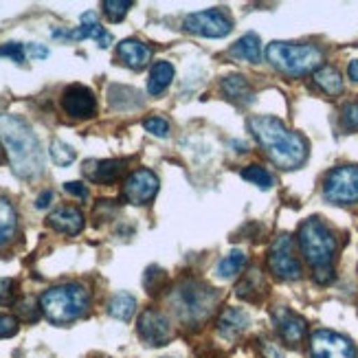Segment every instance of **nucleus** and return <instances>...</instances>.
Masks as SVG:
<instances>
[{"label":"nucleus","instance_id":"6e6552de","mask_svg":"<svg viewBox=\"0 0 358 358\" xmlns=\"http://www.w3.org/2000/svg\"><path fill=\"white\" fill-rule=\"evenodd\" d=\"M185 31L196 36H205V38H224L231 34L233 22L222 9H207V11H196L189 13L182 20Z\"/></svg>","mask_w":358,"mask_h":358},{"label":"nucleus","instance_id":"f03ea898","mask_svg":"<svg viewBox=\"0 0 358 358\" xmlns=\"http://www.w3.org/2000/svg\"><path fill=\"white\" fill-rule=\"evenodd\" d=\"M248 126H251V132L277 167L294 169L306 161L308 143L303 141V136L290 132L279 119L259 115L248 121Z\"/></svg>","mask_w":358,"mask_h":358},{"label":"nucleus","instance_id":"ea45409f","mask_svg":"<svg viewBox=\"0 0 358 358\" xmlns=\"http://www.w3.org/2000/svg\"><path fill=\"white\" fill-rule=\"evenodd\" d=\"M51 200H53V192H51V189H46V192H42V194L38 196L36 207H38V209H46V207L51 205Z\"/></svg>","mask_w":358,"mask_h":358},{"label":"nucleus","instance_id":"5701e85b","mask_svg":"<svg viewBox=\"0 0 358 358\" xmlns=\"http://www.w3.org/2000/svg\"><path fill=\"white\" fill-rule=\"evenodd\" d=\"M315 84L328 92V95H341L343 92V77L334 66H321L315 71Z\"/></svg>","mask_w":358,"mask_h":358},{"label":"nucleus","instance_id":"f3484780","mask_svg":"<svg viewBox=\"0 0 358 358\" xmlns=\"http://www.w3.org/2000/svg\"><path fill=\"white\" fill-rule=\"evenodd\" d=\"M117 55H119V59H121L126 66L138 71V69H143V66L148 64V62H150L152 51H150V46H145L141 40L128 38V40L119 42V46H117Z\"/></svg>","mask_w":358,"mask_h":358},{"label":"nucleus","instance_id":"6ab92c4d","mask_svg":"<svg viewBox=\"0 0 358 358\" xmlns=\"http://www.w3.org/2000/svg\"><path fill=\"white\" fill-rule=\"evenodd\" d=\"M172 80H174V66L169 64V62H157L148 77V92L154 97L161 95V92L172 84Z\"/></svg>","mask_w":358,"mask_h":358},{"label":"nucleus","instance_id":"4468645a","mask_svg":"<svg viewBox=\"0 0 358 358\" xmlns=\"http://www.w3.org/2000/svg\"><path fill=\"white\" fill-rule=\"evenodd\" d=\"M55 38H71V40H86V38H92L101 49L113 44V36L108 34V31L99 24L97 20V13L95 11H86L82 15V24L77 27L75 31H53Z\"/></svg>","mask_w":358,"mask_h":358},{"label":"nucleus","instance_id":"a211bd4d","mask_svg":"<svg viewBox=\"0 0 358 358\" xmlns=\"http://www.w3.org/2000/svg\"><path fill=\"white\" fill-rule=\"evenodd\" d=\"M123 169V161H113V159H106V161H86L82 172L88 180L92 182H113Z\"/></svg>","mask_w":358,"mask_h":358},{"label":"nucleus","instance_id":"a878e982","mask_svg":"<svg viewBox=\"0 0 358 358\" xmlns=\"http://www.w3.org/2000/svg\"><path fill=\"white\" fill-rule=\"evenodd\" d=\"M266 288V284H264V279H262V275H259V271H248L246 275H244V279L238 284V297H242V299H248V301H257L259 299V294L262 292H266L264 290Z\"/></svg>","mask_w":358,"mask_h":358},{"label":"nucleus","instance_id":"cd10ccee","mask_svg":"<svg viewBox=\"0 0 358 358\" xmlns=\"http://www.w3.org/2000/svg\"><path fill=\"white\" fill-rule=\"evenodd\" d=\"M242 178L253 182L257 187H262V189H268V187L273 185V176L268 169H264L259 165H248L246 169H242Z\"/></svg>","mask_w":358,"mask_h":358},{"label":"nucleus","instance_id":"20e7f679","mask_svg":"<svg viewBox=\"0 0 358 358\" xmlns=\"http://www.w3.org/2000/svg\"><path fill=\"white\" fill-rule=\"evenodd\" d=\"M268 62L286 75H306L321 69L323 53L315 44H292V42H273L266 49Z\"/></svg>","mask_w":358,"mask_h":358},{"label":"nucleus","instance_id":"c85d7f7f","mask_svg":"<svg viewBox=\"0 0 358 358\" xmlns=\"http://www.w3.org/2000/svg\"><path fill=\"white\" fill-rule=\"evenodd\" d=\"M103 13L108 15V20L113 22H121L123 18H126V13L130 11L132 3L130 0H103Z\"/></svg>","mask_w":358,"mask_h":358},{"label":"nucleus","instance_id":"bb28decb","mask_svg":"<svg viewBox=\"0 0 358 358\" xmlns=\"http://www.w3.org/2000/svg\"><path fill=\"white\" fill-rule=\"evenodd\" d=\"M246 264V255L242 251H231L227 257H222L220 262H217L215 266V275L222 277V279H229L233 275H238Z\"/></svg>","mask_w":358,"mask_h":358},{"label":"nucleus","instance_id":"c9c22d12","mask_svg":"<svg viewBox=\"0 0 358 358\" xmlns=\"http://www.w3.org/2000/svg\"><path fill=\"white\" fill-rule=\"evenodd\" d=\"M13 279H0V303H7L13 297Z\"/></svg>","mask_w":358,"mask_h":358},{"label":"nucleus","instance_id":"4be33fe9","mask_svg":"<svg viewBox=\"0 0 358 358\" xmlns=\"http://www.w3.org/2000/svg\"><path fill=\"white\" fill-rule=\"evenodd\" d=\"M231 55L238 59H246L251 64H257L262 57V46H259V38L255 34H246L244 38H240L236 44L231 46Z\"/></svg>","mask_w":358,"mask_h":358},{"label":"nucleus","instance_id":"f257e3e1","mask_svg":"<svg viewBox=\"0 0 358 358\" xmlns=\"http://www.w3.org/2000/svg\"><path fill=\"white\" fill-rule=\"evenodd\" d=\"M0 141L18 178H36L44 172V152L31 126L15 115H0Z\"/></svg>","mask_w":358,"mask_h":358},{"label":"nucleus","instance_id":"9d476101","mask_svg":"<svg viewBox=\"0 0 358 358\" xmlns=\"http://www.w3.org/2000/svg\"><path fill=\"white\" fill-rule=\"evenodd\" d=\"M310 356L313 358H356L350 338L332 330H317L310 336Z\"/></svg>","mask_w":358,"mask_h":358},{"label":"nucleus","instance_id":"4c0bfd02","mask_svg":"<svg viewBox=\"0 0 358 358\" xmlns=\"http://www.w3.org/2000/svg\"><path fill=\"white\" fill-rule=\"evenodd\" d=\"M24 51L29 53V57H36V59H44L49 55V49L42 44H24Z\"/></svg>","mask_w":358,"mask_h":358},{"label":"nucleus","instance_id":"393cba45","mask_svg":"<svg viewBox=\"0 0 358 358\" xmlns=\"http://www.w3.org/2000/svg\"><path fill=\"white\" fill-rule=\"evenodd\" d=\"M15 224H18V215H15L13 205L7 198L0 196V246L13 238Z\"/></svg>","mask_w":358,"mask_h":358},{"label":"nucleus","instance_id":"ddd939ff","mask_svg":"<svg viewBox=\"0 0 358 358\" xmlns=\"http://www.w3.org/2000/svg\"><path fill=\"white\" fill-rule=\"evenodd\" d=\"M62 108H64V113L73 119H88L97 110L95 92H92L88 86L71 84L64 92H62Z\"/></svg>","mask_w":358,"mask_h":358},{"label":"nucleus","instance_id":"412c9836","mask_svg":"<svg viewBox=\"0 0 358 358\" xmlns=\"http://www.w3.org/2000/svg\"><path fill=\"white\" fill-rule=\"evenodd\" d=\"M248 325V315L240 308H227L220 321H217V330H220L224 336H236L240 334Z\"/></svg>","mask_w":358,"mask_h":358},{"label":"nucleus","instance_id":"423d86ee","mask_svg":"<svg viewBox=\"0 0 358 358\" xmlns=\"http://www.w3.org/2000/svg\"><path fill=\"white\" fill-rule=\"evenodd\" d=\"M174 306L176 313L185 321H202L211 315V310L215 306V292L213 288L205 286L196 279H187L182 282L176 292H174Z\"/></svg>","mask_w":358,"mask_h":358},{"label":"nucleus","instance_id":"aec40b11","mask_svg":"<svg viewBox=\"0 0 358 358\" xmlns=\"http://www.w3.org/2000/svg\"><path fill=\"white\" fill-rule=\"evenodd\" d=\"M222 90H224V95L233 101H240V103L253 101V88L242 75H229L227 80H222Z\"/></svg>","mask_w":358,"mask_h":358},{"label":"nucleus","instance_id":"2f4dec72","mask_svg":"<svg viewBox=\"0 0 358 358\" xmlns=\"http://www.w3.org/2000/svg\"><path fill=\"white\" fill-rule=\"evenodd\" d=\"M143 128H145L150 134L163 138V136H167V132H169V123H167L165 119H161V117H150V119L143 121Z\"/></svg>","mask_w":358,"mask_h":358},{"label":"nucleus","instance_id":"58836bf2","mask_svg":"<svg viewBox=\"0 0 358 358\" xmlns=\"http://www.w3.org/2000/svg\"><path fill=\"white\" fill-rule=\"evenodd\" d=\"M262 352H264V356H266V358H284V352L279 350L275 343H271V341H264Z\"/></svg>","mask_w":358,"mask_h":358},{"label":"nucleus","instance_id":"1a4fd4ad","mask_svg":"<svg viewBox=\"0 0 358 358\" xmlns=\"http://www.w3.org/2000/svg\"><path fill=\"white\" fill-rule=\"evenodd\" d=\"M268 268L279 279H299L301 277V264L294 257L292 251V238L288 233H282L275 238L271 251H268Z\"/></svg>","mask_w":358,"mask_h":358},{"label":"nucleus","instance_id":"473e14b6","mask_svg":"<svg viewBox=\"0 0 358 358\" xmlns=\"http://www.w3.org/2000/svg\"><path fill=\"white\" fill-rule=\"evenodd\" d=\"M18 332V319L11 315H0V338L13 336Z\"/></svg>","mask_w":358,"mask_h":358},{"label":"nucleus","instance_id":"a19ab883","mask_svg":"<svg viewBox=\"0 0 358 358\" xmlns=\"http://www.w3.org/2000/svg\"><path fill=\"white\" fill-rule=\"evenodd\" d=\"M348 75L352 82H358V59H352L350 66H348Z\"/></svg>","mask_w":358,"mask_h":358},{"label":"nucleus","instance_id":"b1692460","mask_svg":"<svg viewBox=\"0 0 358 358\" xmlns=\"http://www.w3.org/2000/svg\"><path fill=\"white\" fill-rule=\"evenodd\" d=\"M136 308V299L130 292H117L115 297L108 301V315L119 321H130Z\"/></svg>","mask_w":358,"mask_h":358},{"label":"nucleus","instance_id":"0eeeda50","mask_svg":"<svg viewBox=\"0 0 358 358\" xmlns=\"http://www.w3.org/2000/svg\"><path fill=\"white\" fill-rule=\"evenodd\" d=\"M323 196L334 205L358 202V165H341L325 176Z\"/></svg>","mask_w":358,"mask_h":358},{"label":"nucleus","instance_id":"c756f323","mask_svg":"<svg viewBox=\"0 0 358 358\" xmlns=\"http://www.w3.org/2000/svg\"><path fill=\"white\" fill-rule=\"evenodd\" d=\"M51 159L57 163V165H62V167H66V165H71L73 161H75V150L71 148V145H66L64 141H53L51 143Z\"/></svg>","mask_w":358,"mask_h":358},{"label":"nucleus","instance_id":"f704fd0d","mask_svg":"<svg viewBox=\"0 0 358 358\" xmlns=\"http://www.w3.org/2000/svg\"><path fill=\"white\" fill-rule=\"evenodd\" d=\"M343 123H345L348 128L358 130V101L356 103H350L345 110H343Z\"/></svg>","mask_w":358,"mask_h":358},{"label":"nucleus","instance_id":"e433bc0d","mask_svg":"<svg viewBox=\"0 0 358 358\" xmlns=\"http://www.w3.org/2000/svg\"><path fill=\"white\" fill-rule=\"evenodd\" d=\"M64 189L71 194V196H77L80 200H86L88 198V189L82 185V182H75V180H71V182H64Z\"/></svg>","mask_w":358,"mask_h":358},{"label":"nucleus","instance_id":"72a5a7b5","mask_svg":"<svg viewBox=\"0 0 358 358\" xmlns=\"http://www.w3.org/2000/svg\"><path fill=\"white\" fill-rule=\"evenodd\" d=\"M18 313L27 319V321H36L38 319V313H40V306L36 308V303L31 299H24L18 303Z\"/></svg>","mask_w":358,"mask_h":358},{"label":"nucleus","instance_id":"9b49d317","mask_svg":"<svg viewBox=\"0 0 358 358\" xmlns=\"http://www.w3.org/2000/svg\"><path fill=\"white\" fill-rule=\"evenodd\" d=\"M136 330H138V336L145 341V345H152V348H161L172 338L169 319L163 313H159V310H145V313H141Z\"/></svg>","mask_w":358,"mask_h":358},{"label":"nucleus","instance_id":"7c9ffc66","mask_svg":"<svg viewBox=\"0 0 358 358\" xmlns=\"http://www.w3.org/2000/svg\"><path fill=\"white\" fill-rule=\"evenodd\" d=\"M0 57H9L13 59L15 64H22L27 51H24V44L20 42H7V44H0Z\"/></svg>","mask_w":358,"mask_h":358},{"label":"nucleus","instance_id":"2eb2a0df","mask_svg":"<svg viewBox=\"0 0 358 358\" xmlns=\"http://www.w3.org/2000/svg\"><path fill=\"white\" fill-rule=\"evenodd\" d=\"M49 227H53L59 233L66 236H77L84 229V213L77 207H59L49 217H46Z\"/></svg>","mask_w":358,"mask_h":358},{"label":"nucleus","instance_id":"7ed1b4c3","mask_svg":"<svg viewBox=\"0 0 358 358\" xmlns=\"http://www.w3.org/2000/svg\"><path fill=\"white\" fill-rule=\"evenodd\" d=\"M90 306V294L82 284H59L46 290L40 297V310L55 325L73 323L86 315Z\"/></svg>","mask_w":358,"mask_h":358},{"label":"nucleus","instance_id":"39448f33","mask_svg":"<svg viewBox=\"0 0 358 358\" xmlns=\"http://www.w3.org/2000/svg\"><path fill=\"white\" fill-rule=\"evenodd\" d=\"M299 248L303 257L313 264V271L332 268V259L336 253L334 233L325 227L319 217H308L299 227Z\"/></svg>","mask_w":358,"mask_h":358},{"label":"nucleus","instance_id":"dca6fc26","mask_svg":"<svg viewBox=\"0 0 358 358\" xmlns=\"http://www.w3.org/2000/svg\"><path fill=\"white\" fill-rule=\"evenodd\" d=\"M275 321H277L279 334H282V338L286 341V343L297 345L299 341L306 336V321L299 315L290 313V310L279 308L275 313Z\"/></svg>","mask_w":358,"mask_h":358},{"label":"nucleus","instance_id":"f8f14e48","mask_svg":"<svg viewBox=\"0 0 358 358\" xmlns=\"http://www.w3.org/2000/svg\"><path fill=\"white\" fill-rule=\"evenodd\" d=\"M159 192V178L150 169H136L123 182V198L130 205H148Z\"/></svg>","mask_w":358,"mask_h":358}]
</instances>
